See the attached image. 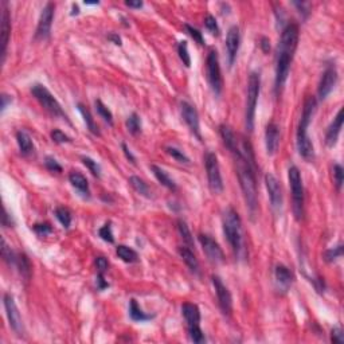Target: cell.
I'll list each match as a JSON object with an SVG mask.
<instances>
[{
	"mask_svg": "<svg viewBox=\"0 0 344 344\" xmlns=\"http://www.w3.org/2000/svg\"><path fill=\"white\" fill-rule=\"evenodd\" d=\"M299 43V26L296 23H289L285 26L281 34V41L277 53V63H276V80L274 89L279 93L288 80L290 63L293 59L294 51Z\"/></svg>",
	"mask_w": 344,
	"mask_h": 344,
	"instance_id": "6da1fadb",
	"label": "cell"
},
{
	"mask_svg": "<svg viewBox=\"0 0 344 344\" xmlns=\"http://www.w3.org/2000/svg\"><path fill=\"white\" fill-rule=\"evenodd\" d=\"M316 98L312 96H309L305 102H304L303 115H301V120L299 122V128H297V151H299L300 156L305 159L307 162H312L315 159V147L311 137L308 136V127L312 117L316 111Z\"/></svg>",
	"mask_w": 344,
	"mask_h": 344,
	"instance_id": "7a4b0ae2",
	"label": "cell"
},
{
	"mask_svg": "<svg viewBox=\"0 0 344 344\" xmlns=\"http://www.w3.org/2000/svg\"><path fill=\"white\" fill-rule=\"evenodd\" d=\"M223 233L228 238L234 254L239 257L243 250L242 221L234 208L229 207L223 214Z\"/></svg>",
	"mask_w": 344,
	"mask_h": 344,
	"instance_id": "3957f363",
	"label": "cell"
},
{
	"mask_svg": "<svg viewBox=\"0 0 344 344\" xmlns=\"http://www.w3.org/2000/svg\"><path fill=\"white\" fill-rule=\"evenodd\" d=\"M259 90H261V77L258 73L253 71L249 76L246 112H245V124L249 132H253L254 129V117H256V108H257Z\"/></svg>",
	"mask_w": 344,
	"mask_h": 344,
	"instance_id": "277c9868",
	"label": "cell"
},
{
	"mask_svg": "<svg viewBox=\"0 0 344 344\" xmlns=\"http://www.w3.org/2000/svg\"><path fill=\"white\" fill-rule=\"evenodd\" d=\"M289 184L292 191V201H293V214L297 221H301L304 218V203H305V195H304V186L301 173L299 168L292 166L288 171Z\"/></svg>",
	"mask_w": 344,
	"mask_h": 344,
	"instance_id": "5b68a950",
	"label": "cell"
},
{
	"mask_svg": "<svg viewBox=\"0 0 344 344\" xmlns=\"http://www.w3.org/2000/svg\"><path fill=\"white\" fill-rule=\"evenodd\" d=\"M31 93L32 96L35 97V100L42 107L45 108L46 111L50 113L51 116L54 117H61V118H65L69 121V118L66 116V113L62 109L61 104L57 101V98L50 93V90L46 87L45 85L42 84H35V85L31 87Z\"/></svg>",
	"mask_w": 344,
	"mask_h": 344,
	"instance_id": "8992f818",
	"label": "cell"
},
{
	"mask_svg": "<svg viewBox=\"0 0 344 344\" xmlns=\"http://www.w3.org/2000/svg\"><path fill=\"white\" fill-rule=\"evenodd\" d=\"M206 73H207L208 84L211 86V90L214 91L215 96H219L223 89V78L221 73V66H219V57H218L217 50L208 51L207 59H206Z\"/></svg>",
	"mask_w": 344,
	"mask_h": 344,
	"instance_id": "52a82bcc",
	"label": "cell"
},
{
	"mask_svg": "<svg viewBox=\"0 0 344 344\" xmlns=\"http://www.w3.org/2000/svg\"><path fill=\"white\" fill-rule=\"evenodd\" d=\"M204 166L207 172L208 188L211 190V193L221 194L223 191V180L217 155L213 152H207L204 156Z\"/></svg>",
	"mask_w": 344,
	"mask_h": 344,
	"instance_id": "ba28073f",
	"label": "cell"
},
{
	"mask_svg": "<svg viewBox=\"0 0 344 344\" xmlns=\"http://www.w3.org/2000/svg\"><path fill=\"white\" fill-rule=\"evenodd\" d=\"M3 303H4L5 314H7V319H8L11 329L18 336H23V334H25L23 320H22L21 312H19V309L16 307L15 300L12 297V294L5 293L4 297H3Z\"/></svg>",
	"mask_w": 344,
	"mask_h": 344,
	"instance_id": "9c48e42d",
	"label": "cell"
},
{
	"mask_svg": "<svg viewBox=\"0 0 344 344\" xmlns=\"http://www.w3.org/2000/svg\"><path fill=\"white\" fill-rule=\"evenodd\" d=\"M54 12H56V4L54 3H47L43 7V10L39 16L38 26L35 31V39H47L50 36L51 26L54 21Z\"/></svg>",
	"mask_w": 344,
	"mask_h": 344,
	"instance_id": "30bf717a",
	"label": "cell"
},
{
	"mask_svg": "<svg viewBox=\"0 0 344 344\" xmlns=\"http://www.w3.org/2000/svg\"><path fill=\"white\" fill-rule=\"evenodd\" d=\"M199 242L202 245L203 252L206 254L210 262L219 265L225 261V254H223L222 248L219 246V243L211 238L207 234H199Z\"/></svg>",
	"mask_w": 344,
	"mask_h": 344,
	"instance_id": "8fae6325",
	"label": "cell"
},
{
	"mask_svg": "<svg viewBox=\"0 0 344 344\" xmlns=\"http://www.w3.org/2000/svg\"><path fill=\"white\" fill-rule=\"evenodd\" d=\"M211 280H213L214 289H215V293H217L219 308H221L223 315H228L229 316V315L231 314V311H233V299H231V293H230V290L228 289V287L223 284L221 277L213 276Z\"/></svg>",
	"mask_w": 344,
	"mask_h": 344,
	"instance_id": "7c38bea8",
	"label": "cell"
},
{
	"mask_svg": "<svg viewBox=\"0 0 344 344\" xmlns=\"http://www.w3.org/2000/svg\"><path fill=\"white\" fill-rule=\"evenodd\" d=\"M180 112H182V117L184 122L187 124V127L190 128V131L193 132V135L197 137L198 140L202 142V135H201V124H199V115L198 111L195 109L194 105H191L190 102L183 101L180 102Z\"/></svg>",
	"mask_w": 344,
	"mask_h": 344,
	"instance_id": "4fadbf2b",
	"label": "cell"
},
{
	"mask_svg": "<svg viewBox=\"0 0 344 344\" xmlns=\"http://www.w3.org/2000/svg\"><path fill=\"white\" fill-rule=\"evenodd\" d=\"M338 81V71L334 65H329L324 70L323 76L320 78L319 87H317V97L319 100H325L331 91L334 90L335 85Z\"/></svg>",
	"mask_w": 344,
	"mask_h": 344,
	"instance_id": "5bb4252c",
	"label": "cell"
},
{
	"mask_svg": "<svg viewBox=\"0 0 344 344\" xmlns=\"http://www.w3.org/2000/svg\"><path fill=\"white\" fill-rule=\"evenodd\" d=\"M265 184H266V190H268L272 206L274 210H280L283 206V188H281V184L277 180V177L272 173H266L265 175Z\"/></svg>",
	"mask_w": 344,
	"mask_h": 344,
	"instance_id": "9a60e30c",
	"label": "cell"
},
{
	"mask_svg": "<svg viewBox=\"0 0 344 344\" xmlns=\"http://www.w3.org/2000/svg\"><path fill=\"white\" fill-rule=\"evenodd\" d=\"M239 43H241V34H239V27L238 26H231L228 31L226 36V50H228L229 66L231 67L234 62L237 59L238 50H239Z\"/></svg>",
	"mask_w": 344,
	"mask_h": 344,
	"instance_id": "2e32d148",
	"label": "cell"
},
{
	"mask_svg": "<svg viewBox=\"0 0 344 344\" xmlns=\"http://www.w3.org/2000/svg\"><path fill=\"white\" fill-rule=\"evenodd\" d=\"M1 62H4L11 35V16L5 1H1Z\"/></svg>",
	"mask_w": 344,
	"mask_h": 344,
	"instance_id": "e0dca14e",
	"label": "cell"
},
{
	"mask_svg": "<svg viewBox=\"0 0 344 344\" xmlns=\"http://www.w3.org/2000/svg\"><path fill=\"white\" fill-rule=\"evenodd\" d=\"M280 144V128L276 122L270 121L265 131V145L269 155H274L279 149Z\"/></svg>",
	"mask_w": 344,
	"mask_h": 344,
	"instance_id": "ac0fdd59",
	"label": "cell"
},
{
	"mask_svg": "<svg viewBox=\"0 0 344 344\" xmlns=\"http://www.w3.org/2000/svg\"><path fill=\"white\" fill-rule=\"evenodd\" d=\"M343 128V109H340L338 112V115L334 118V121L331 122V125L327 129V133H325V144L328 147H334L335 144L338 143V139H339L340 131Z\"/></svg>",
	"mask_w": 344,
	"mask_h": 344,
	"instance_id": "d6986e66",
	"label": "cell"
},
{
	"mask_svg": "<svg viewBox=\"0 0 344 344\" xmlns=\"http://www.w3.org/2000/svg\"><path fill=\"white\" fill-rule=\"evenodd\" d=\"M182 315L187 327H194V325H201V311L198 305L193 303H184L182 305Z\"/></svg>",
	"mask_w": 344,
	"mask_h": 344,
	"instance_id": "ffe728a7",
	"label": "cell"
},
{
	"mask_svg": "<svg viewBox=\"0 0 344 344\" xmlns=\"http://www.w3.org/2000/svg\"><path fill=\"white\" fill-rule=\"evenodd\" d=\"M69 182L71 183V186L78 190L80 194H82L84 197H90V190H89V183L81 172L71 171L69 173Z\"/></svg>",
	"mask_w": 344,
	"mask_h": 344,
	"instance_id": "44dd1931",
	"label": "cell"
},
{
	"mask_svg": "<svg viewBox=\"0 0 344 344\" xmlns=\"http://www.w3.org/2000/svg\"><path fill=\"white\" fill-rule=\"evenodd\" d=\"M177 253L194 274H199V261H198V258L195 257V254L193 253L191 249L188 246H180L177 249Z\"/></svg>",
	"mask_w": 344,
	"mask_h": 344,
	"instance_id": "7402d4cb",
	"label": "cell"
},
{
	"mask_svg": "<svg viewBox=\"0 0 344 344\" xmlns=\"http://www.w3.org/2000/svg\"><path fill=\"white\" fill-rule=\"evenodd\" d=\"M151 171L153 172V175L159 180V183H162L164 187H167L171 191H176V183L173 182V179L170 177V175L162 167H159L156 164H151Z\"/></svg>",
	"mask_w": 344,
	"mask_h": 344,
	"instance_id": "603a6c76",
	"label": "cell"
},
{
	"mask_svg": "<svg viewBox=\"0 0 344 344\" xmlns=\"http://www.w3.org/2000/svg\"><path fill=\"white\" fill-rule=\"evenodd\" d=\"M16 143H18V147L21 149L22 155H30L34 152V143L31 140L30 135L25 131L16 132Z\"/></svg>",
	"mask_w": 344,
	"mask_h": 344,
	"instance_id": "cb8c5ba5",
	"label": "cell"
},
{
	"mask_svg": "<svg viewBox=\"0 0 344 344\" xmlns=\"http://www.w3.org/2000/svg\"><path fill=\"white\" fill-rule=\"evenodd\" d=\"M77 108H78V111L81 113V116L84 117V121H85L86 128L89 129V132H90L91 135H94V136H100L101 133H100L98 125H97L96 121H94V118L91 116L90 111L87 109V107H85L84 104L80 102V104H77Z\"/></svg>",
	"mask_w": 344,
	"mask_h": 344,
	"instance_id": "d4e9b609",
	"label": "cell"
},
{
	"mask_svg": "<svg viewBox=\"0 0 344 344\" xmlns=\"http://www.w3.org/2000/svg\"><path fill=\"white\" fill-rule=\"evenodd\" d=\"M274 276H276L277 283L284 289H288L290 287V284L293 283V274L285 265H277L276 270H274Z\"/></svg>",
	"mask_w": 344,
	"mask_h": 344,
	"instance_id": "484cf974",
	"label": "cell"
},
{
	"mask_svg": "<svg viewBox=\"0 0 344 344\" xmlns=\"http://www.w3.org/2000/svg\"><path fill=\"white\" fill-rule=\"evenodd\" d=\"M129 316L133 321H140V323L153 319V315L145 314L135 299H132L129 303Z\"/></svg>",
	"mask_w": 344,
	"mask_h": 344,
	"instance_id": "4316f807",
	"label": "cell"
},
{
	"mask_svg": "<svg viewBox=\"0 0 344 344\" xmlns=\"http://www.w3.org/2000/svg\"><path fill=\"white\" fill-rule=\"evenodd\" d=\"M219 133H221V137H222L226 148H228L230 152L233 151L234 148H235V145H237L238 139L237 136L234 135V132L231 131V128L229 127V125H226V124H222V125L219 127Z\"/></svg>",
	"mask_w": 344,
	"mask_h": 344,
	"instance_id": "83f0119b",
	"label": "cell"
},
{
	"mask_svg": "<svg viewBox=\"0 0 344 344\" xmlns=\"http://www.w3.org/2000/svg\"><path fill=\"white\" fill-rule=\"evenodd\" d=\"M15 266L19 269L21 274L26 280H30L31 277V263L29 257L25 253H16Z\"/></svg>",
	"mask_w": 344,
	"mask_h": 344,
	"instance_id": "f1b7e54d",
	"label": "cell"
},
{
	"mask_svg": "<svg viewBox=\"0 0 344 344\" xmlns=\"http://www.w3.org/2000/svg\"><path fill=\"white\" fill-rule=\"evenodd\" d=\"M116 253L118 258H121L124 262L133 263L139 261V254L133 249L125 246V245H118L116 249Z\"/></svg>",
	"mask_w": 344,
	"mask_h": 344,
	"instance_id": "f546056e",
	"label": "cell"
},
{
	"mask_svg": "<svg viewBox=\"0 0 344 344\" xmlns=\"http://www.w3.org/2000/svg\"><path fill=\"white\" fill-rule=\"evenodd\" d=\"M129 184H131L132 188H133L137 194H140V195H143V197L145 198H151L149 187H148V184L143 180L142 177L131 176L129 177Z\"/></svg>",
	"mask_w": 344,
	"mask_h": 344,
	"instance_id": "4dcf8cb0",
	"label": "cell"
},
{
	"mask_svg": "<svg viewBox=\"0 0 344 344\" xmlns=\"http://www.w3.org/2000/svg\"><path fill=\"white\" fill-rule=\"evenodd\" d=\"M176 225H177V231H179V234H180L183 242L186 243V245H188V248H193L194 246V237H193V234H191V231H190V228L187 226L186 221L179 219Z\"/></svg>",
	"mask_w": 344,
	"mask_h": 344,
	"instance_id": "1f68e13d",
	"label": "cell"
},
{
	"mask_svg": "<svg viewBox=\"0 0 344 344\" xmlns=\"http://www.w3.org/2000/svg\"><path fill=\"white\" fill-rule=\"evenodd\" d=\"M127 129L129 131V133H132L133 136L139 135L142 132V120H140V116L137 113H132L131 116L127 118Z\"/></svg>",
	"mask_w": 344,
	"mask_h": 344,
	"instance_id": "d6a6232c",
	"label": "cell"
},
{
	"mask_svg": "<svg viewBox=\"0 0 344 344\" xmlns=\"http://www.w3.org/2000/svg\"><path fill=\"white\" fill-rule=\"evenodd\" d=\"M96 111L100 115V117L104 118V121L108 122L109 125H113V115H112L111 109L101 100H96Z\"/></svg>",
	"mask_w": 344,
	"mask_h": 344,
	"instance_id": "836d02e7",
	"label": "cell"
},
{
	"mask_svg": "<svg viewBox=\"0 0 344 344\" xmlns=\"http://www.w3.org/2000/svg\"><path fill=\"white\" fill-rule=\"evenodd\" d=\"M56 217L59 221L62 226L65 229H69L71 225V213L69 208L66 207H57L56 208Z\"/></svg>",
	"mask_w": 344,
	"mask_h": 344,
	"instance_id": "e575fe53",
	"label": "cell"
},
{
	"mask_svg": "<svg viewBox=\"0 0 344 344\" xmlns=\"http://www.w3.org/2000/svg\"><path fill=\"white\" fill-rule=\"evenodd\" d=\"M177 54H179V58H180V61L183 62V65L186 66V67H190V66H191V57L188 54L187 42H179V45H177Z\"/></svg>",
	"mask_w": 344,
	"mask_h": 344,
	"instance_id": "d590c367",
	"label": "cell"
},
{
	"mask_svg": "<svg viewBox=\"0 0 344 344\" xmlns=\"http://www.w3.org/2000/svg\"><path fill=\"white\" fill-rule=\"evenodd\" d=\"M81 160L82 163H84V166H86V168L91 172L93 176L101 177V167H100V164H98L96 160H93V159L89 156H82Z\"/></svg>",
	"mask_w": 344,
	"mask_h": 344,
	"instance_id": "8d00e7d4",
	"label": "cell"
},
{
	"mask_svg": "<svg viewBox=\"0 0 344 344\" xmlns=\"http://www.w3.org/2000/svg\"><path fill=\"white\" fill-rule=\"evenodd\" d=\"M188 328V336L191 342L197 344H202L206 342V338H204V334H203L201 325H194V327H187Z\"/></svg>",
	"mask_w": 344,
	"mask_h": 344,
	"instance_id": "74e56055",
	"label": "cell"
},
{
	"mask_svg": "<svg viewBox=\"0 0 344 344\" xmlns=\"http://www.w3.org/2000/svg\"><path fill=\"white\" fill-rule=\"evenodd\" d=\"M1 257L8 265H14L15 266L16 253H14L11 248H8V245L5 242L4 238H1Z\"/></svg>",
	"mask_w": 344,
	"mask_h": 344,
	"instance_id": "f35d334b",
	"label": "cell"
},
{
	"mask_svg": "<svg viewBox=\"0 0 344 344\" xmlns=\"http://www.w3.org/2000/svg\"><path fill=\"white\" fill-rule=\"evenodd\" d=\"M343 256V245H338L336 248L329 249L324 253V259L327 262H334L335 259H338Z\"/></svg>",
	"mask_w": 344,
	"mask_h": 344,
	"instance_id": "ab89813d",
	"label": "cell"
},
{
	"mask_svg": "<svg viewBox=\"0 0 344 344\" xmlns=\"http://www.w3.org/2000/svg\"><path fill=\"white\" fill-rule=\"evenodd\" d=\"M204 26H206V29H207L213 35H219L221 34V30H219V26H218L217 23V19L214 18L213 15H206V18H204Z\"/></svg>",
	"mask_w": 344,
	"mask_h": 344,
	"instance_id": "60d3db41",
	"label": "cell"
},
{
	"mask_svg": "<svg viewBox=\"0 0 344 344\" xmlns=\"http://www.w3.org/2000/svg\"><path fill=\"white\" fill-rule=\"evenodd\" d=\"M166 152H167L170 156H172L176 162L179 163H190V159H188L184 153H183V151H180V149H177V148L175 147H167L166 148Z\"/></svg>",
	"mask_w": 344,
	"mask_h": 344,
	"instance_id": "b9f144b4",
	"label": "cell"
},
{
	"mask_svg": "<svg viewBox=\"0 0 344 344\" xmlns=\"http://www.w3.org/2000/svg\"><path fill=\"white\" fill-rule=\"evenodd\" d=\"M334 177H335V186H336V190L340 191L344 182V170L340 164H335L334 166Z\"/></svg>",
	"mask_w": 344,
	"mask_h": 344,
	"instance_id": "7bdbcfd3",
	"label": "cell"
},
{
	"mask_svg": "<svg viewBox=\"0 0 344 344\" xmlns=\"http://www.w3.org/2000/svg\"><path fill=\"white\" fill-rule=\"evenodd\" d=\"M51 140L57 144H65V143H70L71 139L66 133L61 131V129H53L50 133Z\"/></svg>",
	"mask_w": 344,
	"mask_h": 344,
	"instance_id": "ee69618b",
	"label": "cell"
},
{
	"mask_svg": "<svg viewBox=\"0 0 344 344\" xmlns=\"http://www.w3.org/2000/svg\"><path fill=\"white\" fill-rule=\"evenodd\" d=\"M184 29H186V31L188 32V35L191 36L194 41L197 42L198 45H204V38H203V34L201 32V31L198 30V29H195V27H193V26H190V25H184Z\"/></svg>",
	"mask_w": 344,
	"mask_h": 344,
	"instance_id": "f6af8a7d",
	"label": "cell"
},
{
	"mask_svg": "<svg viewBox=\"0 0 344 344\" xmlns=\"http://www.w3.org/2000/svg\"><path fill=\"white\" fill-rule=\"evenodd\" d=\"M100 237L101 239H104L105 242L108 243H113L115 242V237H113V233H112V225L111 223H105L101 229H100Z\"/></svg>",
	"mask_w": 344,
	"mask_h": 344,
	"instance_id": "bcb514c9",
	"label": "cell"
},
{
	"mask_svg": "<svg viewBox=\"0 0 344 344\" xmlns=\"http://www.w3.org/2000/svg\"><path fill=\"white\" fill-rule=\"evenodd\" d=\"M32 229H34V231H35L38 235H43V237L53 233V228H51L50 223H35V225L32 226Z\"/></svg>",
	"mask_w": 344,
	"mask_h": 344,
	"instance_id": "7dc6e473",
	"label": "cell"
},
{
	"mask_svg": "<svg viewBox=\"0 0 344 344\" xmlns=\"http://www.w3.org/2000/svg\"><path fill=\"white\" fill-rule=\"evenodd\" d=\"M45 166H46V168L49 170V171H51V172H62V167H61V164L57 162L56 159L54 157H51V156H47L45 159Z\"/></svg>",
	"mask_w": 344,
	"mask_h": 344,
	"instance_id": "c3c4849f",
	"label": "cell"
},
{
	"mask_svg": "<svg viewBox=\"0 0 344 344\" xmlns=\"http://www.w3.org/2000/svg\"><path fill=\"white\" fill-rule=\"evenodd\" d=\"M94 263H96L98 273H105L108 269H109V262H108V259L105 257H97Z\"/></svg>",
	"mask_w": 344,
	"mask_h": 344,
	"instance_id": "681fc988",
	"label": "cell"
},
{
	"mask_svg": "<svg viewBox=\"0 0 344 344\" xmlns=\"http://www.w3.org/2000/svg\"><path fill=\"white\" fill-rule=\"evenodd\" d=\"M331 342L335 344H342L344 343V334L343 331L340 328H334L332 329V332H331Z\"/></svg>",
	"mask_w": 344,
	"mask_h": 344,
	"instance_id": "f907efd6",
	"label": "cell"
},
{
	"mask_svg": "<svg viewBox=\"0 0 344 344\" xmlns=\"http://www.w3.org/2000/svg\"><path fill=\"white\" fill-rule=\"evenodd\" d=\"M109 287V283H108L105 277H104V273H98L97 274V288L100 290H104Z\"/></svg>",
	"mask_w": 344,
	"mask_h": 344,
	"instance_id": "816d5d0a",
	"label": "cell"
},
{
	"mask_svg": "<svg viewBox=\"0 0 344 344\" xmlns=\"http://www.w3.org/2000/svg\"><path fill=\"white\" fill-rule=\"evenodd\" d=\"M297 8H299L300 14H303L304 18H307L309 14V4L308 3H299V1H294L293 3Z\"/></svg>",
	"mask_w": 344,
	"mask_h": 344,
	"instance_id": "f5cc1de1",
	"label": "cell"
},
{
	"mask_svg": "<svg viewBox=\"0 0 344 344\" xmlns=\"http://www.w3.org/2000/svg\"><path fill=\"white\" fill-rule=\"evenodd\" d=\"M121 148H122V152H124V155H125V157H127L129 162L135 164V163H136V157L133 156V153H132L131 149L128 148V145H127V144H125V143H122Z\"/></svg>",
	"mask_w": 344,
	"mask_h": 344,
	"instance_id": "db71d44e",
	"label": "cell"
},
{
	"mask_svg": "<svg viewBox=\"0 0 344 344\" xmlns=\"http://www.w3.org/2000/svg\"><path fill=\"white\" fill-rule=\"evenodd\" d=\"M259 46H261L263 53H269V51H270V41H269V38L262 36V38L259 39Z\"/></svg>",
	"mask_w": 344,
	"mask_h": 344,
	"instance_id": "11a10c76",
	"label": "cell"
},
{
	"mask_svg": "<svg viewBox=\"0 0 344 344\" xmlns=\"http://www.w3.org/2000/svg\"><path fill=\"white\" fill-rule=\"evenodd\" d=\"M1 223H3L4 228L12 226V219H11V217L8 215V213H7V208L5 207H3V221H1Z\"/></svg>",
	"mask_w": 344,
	"mask_h": 344,
	"instance_id": "9f6ffc18",
	"label": "cell"
},
{
	"mask_svg": "<svg viewBox=\"0 0 344 344\" xmlns=\"http://www.w3.org/2000/svg\"><path fill=\"white\" fill-rule=\"evenodd\" d=\"M1 112L5 111V108L8 107V104H11V101H12V98H11L10 96H7V94H1Z\"/></svg>",
	"mask_w": 344,
	"mask_h": 344,
	"instance_id": "6f0895ef",
	"label": "cell"
},
{
	"mask_svg": "<svg viewBox=\"0 0 344 344\" xmlns=\"http://www.w3.org/2000/svg\"><path fill=\"white\" fill-rule=\"evenodd\" d=\"M125 5L127 7H129V8H142L143 7V1H140V0H128V1H125Z\"/></svg>",
	"mask_w": 344,
	"mask_h": 344,
	"instance_id": "680465c9",
	"label": "cell"
},
{
	"mask_svg": "<svg viewBox=\"0 0 344 344\" xmlns=\"http://www.w3.org/2000/svg\"><path fill=\"white\" fill-rule=\"evenodd\" d=\"M108 39L113 42L115 45L121 46V38L117 35V34H115V32H112V34H109V35H108Z\"/></svg>",
	"mask_w": 344,
	"mask_h": 344,
	"instance_id": "91938a15",
	"label": "cell"
},
{
	"mask_svg": "<svg viewBox=\"0 0 344 344\" xmlns=\"http://www.w3.org/2000/svg\"><path fill=\"white\" fill-rule=\"evenodd\" d=\"M80 12V8H78V5L77 4H73V12H71V15H74V14H78Z\"/></svg>",
	"mask_w": 344,
	"mask_h": 344,
	"instance_id": "94428289",
	"label": "cell"
}]
</instances>
